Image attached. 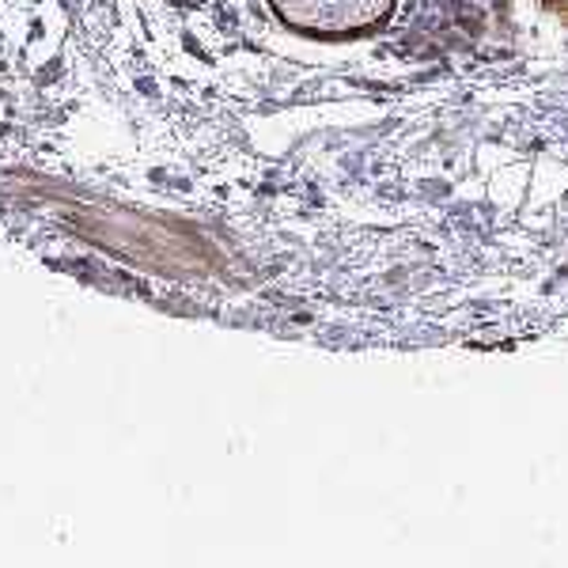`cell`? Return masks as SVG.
Returning a JSON list of instances; mask_svg holds the SVG:
<instances>
[{
    "mask_svg": "<svg viewBox=\"0 0 568 568\" xmlns=\"http://www.w3.org/2000/svg\"><path fill=\"white\" fill-rule=\"evenodd\" d=\"M288 27L307 34L372 31L394 12V0H270Z\"/></svg>",
    "mask_w": 568,
    "mask_h": 568,
    "instance_id": "6da1fadb",
    "label": "cell"
}]
</instances>
